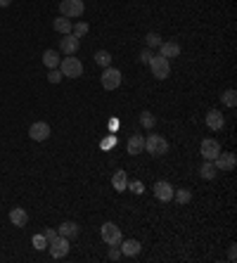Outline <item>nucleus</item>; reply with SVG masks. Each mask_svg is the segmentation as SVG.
I'll return each mask as SVG.
<instances>
[{"label": "nucleus", "mask_w": 237, "mask_h": 263, "mask_svg": "<svg viewBox=\"0 0 237 263\" xmlns=\"http://www.w3.org/2000/svg\"><path fill=\"white\" fill-rule=\"evenodd\" d=\"M57 69L62 72V76H69V78H79V76H83V64H81V60H76L74 55L64 57V60L59 62Z\"/></svg>", "instance_id": "nucleus-1"}, {"label": "nucleus", "mask_w": 237, "mask_h": 263, "mask_svg": "<svg viewBox=\"0 0 237 263\" xmlns=\"http://www.w3.org/2000/svg\"><path fill=\"white\" fill-rule=\"evenodd\" d=\"M150 69H152V76L159 78V81H164V78L171 76V64H168V60L161 57V55H154L152 60H150Z\"/></svg>", "instance_id": "nucleus-2"}, {"label": "nucleus", "mask_w": 237, "mask_h": 263, "mask_svg": "<svg viewBox=\"0 0 237 263\" xmlns=\"http://www.w3.org/2000/svg\"><path fill=\"white\" fill-rule=\"evenodd\" d=\"M145 150L152 156H164L166 152H168V143H166V138L154 133V135H150V138L145 140Z\"/></svg>", "instance_id": "nucleus-3"}, {"label": "nucleus", "mask_w": 237, "mask_h": 263, "mask_svg": "<svg viewBox=\"0 0 237 263\" xmlns=\"http://www.w3.org/2000/svg\"><path fill=\"white\" fill-rule=\"evenodd\" d=\"M59 12L67 19H74V17H81L85 12V5H83V0H62L59 2Z\"/></svg>", "instance_id": "nucleus-4"}, {"label": "nucleus", "mask_w": 237, "mask_h": 263, "mask_svg": "<svg viewBox=\"0 0 237 263\" xmlns=\"http://www.w3.org/2000/svg\"><path fill=\"white\" fill-rule=\"evenodd\" d=\"M100 235H102V239H105L107 247H118V244H121V239H123L121 230H118L114 223H105V225L100 227Z\"/></svg>", "instance_id": "nucleus-5"}, {"label": "nucleus", "mask_w": 237, "mask_h": 263, "mask_svg": "<svg viewBox=\"0 0 237 263\" xmlns=\"http://www.w3.org/2000/svg\"><path fill=\"white\" fill-rule=\"evenodd\" d=\"M47 249H50V256H52V259H64V256L69 254V239L57 235L55 239L47 242Z\"/></svg>", "instance_id": "nucleus-6"}, {"label": "nucleus", "mask_w": 237, "mask_h": 263, "mask_svg": "<svg viewBox=\"0 0 237 263\" xmlns=\"http://www.w3.org/2000/svg\"><path fill=\"white\" fill-rule=\"evenodd\" d=\"M100 81H102V88H105V90H117L118 85H121V72L114 69V67H105Z\"/></svg>", "instance_id": "nucleus-7"}, {"label": "nucleus", "mask_w": 237, "mask_h": 263, "mask_svg": "<svg viewBox=\"0 0 237 263\" xmlns=\"http://www.w3.org/2000/svg\"><path fill=\"white\" fill-rule=\"evenodd\" d=\"M213 166L218 168V171H235L237 156L233 152H218V156L213 159Z\"/></svg>", "instance_id": "nucleus-8"}, {"label": "nucleus", "mask_w": 237, "mask_h": 263, "mask_svg": "<svg viewBox=\"0 0 237 263\" xmlns=\"http://www.w3.org/2000/svg\"><path fill=\"white\" fill-rule=\"evenodd\" d=\"M50 126H47L45 121H36V123H31V128H29V135H31V140H36V143H45L47 138H50Z\"/></svg>", "instance_id": "nucleus-9"}, {"label": "nucleus", "mask_w": 237, "mask_h": 263, "mask_svg": "<svg viewBox=\"0 0 237 263\" xmlns=\"http://www.w3.org/2000/svg\"><path fill=\"white\" fill-rule=\"evenodd\" d=\"M152 192H154V197H157L159 202H171V199H173V185L166 183V180H157Z\"/></svg>", "instance_id": "nucleus-10"}, {"label": "nucleus", "mask_w": 237, "mask_h": 263, "mask_svg": "<svg viewBox=\"0 0 237 263\" xmlns=\"http://www.w3.org/2000/svg\"><path fill=\"white\" fill-rule=\"evenodd\" d=\"M79 48H81V40L74 36V34H67L64 38H59V52H64L67 57H69V55H76Z\"/></svg>", "instance_id": "nucleus-11"}, {"label": "nucleus", "mask_w": 237, "mask_h": 263, "mask_svg": "<svg viewBox=\"0 0 237 263\" xmlns=\"http://www.w3.org/2000/svg\"><path fill=\"white\" fill-rule=\"evenodd\" d=\"M199 150H201V156H204L206 161H213V159L218 156V152H221V145H218V140H213V138H204Z\"/></svg>", "instance_id": "nucleus-12"}, {"label": "nucleus", "mask_w": 237, "mask_h": 263, "mask_svg": "<svg viewBox=\"0 0 237 263\" xmlns=\"http://www.w3.org/2000/svg\"><path fill=\"white\" fill-rule=\"evenodd\" d=\"M206 126H209V131H223L225 116L218 112V109H209V114H206Z\"/></svg>", "instance_id": "nucleus-13"}, {"label": "nucleus", "mask_w": 237, "mask_h": 263, "mask_svg": "<svg viewBox=\"0 0 237 263\" xmlns=\"http://www.w3.org/2000/svg\"><path fill=\"white\" fill-rule=\"evenodd\" d=\"M126 150H128L130 156H135V154H140V152H145V138H142L140 133L130 135V138H128V145H126Z\"/></svg>", "instance_id": "nucleus-14"}, {"label": "nucleus", "mask_w": 237, "mask_h": 263, "mask_svg": "<svg viewBox=\"0 0 237 263\" xmlns=\"http://www.w3.org/2000/svg\"><path fill=\"white\" fill-rule=\"evenodd\" d=\"M118 247H121V254H123V256H138L140 249H142L138 239H121Z\"/></svg>", "instance_id": "nucleus-15"}, {"label": "nucleus", "mask_w": 237, "mask_h": 263, "mask_svg": "<svg viewBox=\"0 0 237 263\" xmlns=\"http://www.w3.org/2000/svg\"><path fill=\"white\" fill-rule=\"evenodd\" d=\"M10 221L14 227H24L26 223H29V214L24 211V209H19V206H14L10 211Z\"/></svg>", "instance_id": "nucleus-16"}, {"label": "nucleus", "mask_w": 237, "mask_h": 263, "mask_svg": "<svg viewBox=\"0 0 237 263\" xmlns=\"http://www.w3.org/2000/svg\"><path fill=\"white\" fill-rule=\"evenodd\" d=\"M159 50H161V57H166V60H173V57H178V55H180V45H178L176 40L161 43V45H159Z\"/></svg>", "instance_id": "nucleus-17"}, {"label": "nucleus", "mask_w": 237, "mask_h": 263, "mask_svg": "<svg viewBox=\"0 0 237 263\" xmlns=\"http://www.w3.org/2000/svg\"><path fill=\"white\" fill-rule=\"evenodd\" d=\"M57 235H62V237H67V239H74L79 235V225H76L74 221H64V223L57 227Z\"/></svg>", "instance_id": "nucleus-18"}, {"label": "nucleus", "mask_w": 237, "mask_h": 263, "mask_svg": "<svg viewBox=\"0 0 237 263\" xmlns=\"http://www.w3.org/2000/svg\"><path fill=\"white\" fill-rule=\"evenodd\" d=\"M59 62H62V57H59L57 50H45L43 52V64H45L47 69H57Z\"/></svg>", "instance_id": "nucleus-19"}, {"label": "nucleus", "mask_w": 237, "mask_h": 263, "mask_svg": "<svg viewBox=\"0 0 237 263\" xmlns=\"http://www.w3.org/2000/svg\"><path fill=\"white\" fill-rule=\"evenodd\" d=\"M52 29H55L57 34H62V36H67V34H71V19H67V17L59 14L57 19L52 22Z\"/></svg>", "instance_id": "nucleus-20"}, {"label": "nucleus", "mask_w": 237, "mask_h": 263, "mask_svg": "<svg viewBox=\"0 0 237 263\" xmlns=\"http://www.w3.org/2000/svg\"><path fill=\"white\" fill-rule=\"evenodd\" d=\"M112 185L117 192H126V185H128V178H126V171H117L112 176Z\"/></svg>", "instance_id": "nucleus-21"}, {"label": "nucleus", "mask_w": 237, "mask_h": 263, "mask_svg": "<svg viewBox=\"0 0 237 263\" xmlns=\"http://www.w3.org/2000/svg\"><path fill=\"white\" fill-rule=\"evenodd\" d=\"M199 173H201V178L204 180H213L216 178V173H218V168L213 166V161H204V166L199 168Z\"/></svg>", "instance_id": "nucleus-22"}, {"label": "nucleus", "mask_w": 237, "mask_h": 263, "mask_svg": "<svg viewBox=\"0 0 237 263\" xmlns=\"http://www.w3.org/2000/svg\"><path fill=\"white\" fill-rule=\"evenodd\" d=\"M95 62H97L100 67H109V64H112V55H109L107 50H97V52H95Z\"/></svg>", "instance_id": "nucleus-23"}, {"label": "nucleus", "mask_w": 237, "mask_h": 263, "mask_svg": "<svg viewBox=\"0 0 237 263\" xmlns=\"http://www.w3.org/2000/svg\"><path fill=\"white\" fill-rule=\"evenodd\" d=\"M173 197H176L178 204H188L190 199H192V192L183 188V190H173Z\"/></svg>", "instance_id": "nucleus-24"}, {"label": "nucleus", "mask_w": 237, "mask_h": 263, "mask_svg": "<svg viewBox=\"0 0 237 263\" xmlns=\"http://www.w3.org/2000/svg\"><path fill=\"white\" fill-rule=\"evenodd\" d=\"M221 100H223L225 107H235L237 105V93L235 90H225L223 95H221Z\"/></svg>", "instance_id": "nucleus-25"}, {"label": "nucleus", "mask_w": 237, "mask_h": 263, "mask_svg": "<svg viewBox=\"0 0 237 263\" xmlns=\"http://www.w3.org/2000/svg\"><path fill=\"white\" fill-rule=\"evenodd\" d=\"M71 34L76 38H83L85 34H88V24L85 22H79V24H71Z\"/></svg>", "instance_id": "nucleus-26"}, {"label": "nucleus", "mask_w": 237, "mask_h": 263, "mask_svg": "<svg viewBox=\"0 0 237 263\" xmlns=\"http://www.w3.org/2000/svg\"><path fill=\"white\" fill-rule=\"evenodd\" d=\"M140 123L145 126V128H154V126H157V119H154L150 112H142V114H140Z\"/></svg>", "instance_id": "nucleus-27"}, {"label": "nucleus", "mask_w": 237, "mask_h": 263, "mask_svg": "<svg viewBox=\"0 0 237 263\" xmlns=\"http://www.w3.org/2000/svg\"><path fill=\"white\" fill-rule=\"evenodd\" d=\"M31 244H34V249H38V251L47 249V239H45V235H34Z\"/></svg>", "instance_id": "nucleus-28"}, {"label": "nucleus", "mask_w": 237, "mask_h": 263, "mask_svg": "<svg viewBox=\"0 0 237 263\" xmlns=\"http://www.w3.org/2000/svg\"><path fill=\"white\" fill-rule=\"evenodd\" d=\"M145 40H147V45H150V48H159V45H161V43H164V40H161V36H159V34H147V36H145Z\"/></svg>", "instance_id": "nucleus-29"}, {"label": "nucleus", "mask_w": 237, "mask_h": 263, "mask_svg": "<svg viewBox=\"0 0 237 263\" xmlns=\"http://www.w3.org/2000/svg\"><path fill=\"white\" fill-rule=\"evenodd\" d=\"M126 190H130L133 194H142V192H145V185H142L140 180H133V183L126 185Z\"/></svg>", "instance_id": "nucleus-30"}, {"label": "nucleus", "mask_w": 237, "mask_h": 263, "mask_svg": "<svg viewBox=\"0 0 237 263\" xmlns=\"http://www.w3.org/2000/svg\"><path fill=\"white\" fill-rule=\"evenodd\" d=\"M62 78H64V76H62L59 69H50V72H47V81H50V83H59Z\"/></svg>", "instance_id": "nucleus-31"}, {"label": "nucleus", "mask_w": 237, "mask_h": 263, "mask_svg": "<svg viewBox=\"0 0 237 263\" xmlns=\"http://www.w3.org/2000/svg\"><path fill=\"white\" fill-rule=\"evenodd\" d=\"M152 57H154L152 50H142V52H140V62H142V64H150V60H152Z\"/></svg>", "instance_id": "nucleus-32"}, {"label": "nucleus", "mask_w": 237, "mask_h": 263, "mask_svg": "<svg viewBox=\"0 0 237 263\" xmlns=\"http://www.w3.org/2000/svg\"><path fill=\"white\" fill-rule=\"evenodd\" d=\"M109 259H112V261H118V259H121V251H118L117 247H109Z\"/></svg>", "instance_id": "nucleus-33"}, {"label": "nucleus", "mask_w": 237, "mask_h": 263, "mask_svg": "<svg viewBox=\"0 0 237 263\" xmlns=\"http://www.w3.org/2000/svg\"><path fill=\"white\" fill-rule=\"evenodd\" d=\"M43 235H45V239H47V242H50V239H55V237H57V230H52V227H47V230H45V232H43Z\"/></svg>", "instance_id": "nucleus-34"}, {"label": "nucleus", "mask_w": 237, "mask_h": 263, "mask_svg": "<svg viewBox=\"0 0 237 263\" xmlns=\"http://www.w3.org/2000/svg\"><path fill=\"white\" fill-rule=\"evenodd\" d=\"M114 143H117V138H109V140H105V143H102V147H105V150H109V147H114Z\"/></svg>", "instance_id": "nucleus-35"}, {"label": "nucleus", "mask_w": 237, "mask_h": 263, "mask_svg": "<svg viewBox=\"0 0 237 263\" xmlns=\"http://www.w3.org/2000/svg\"><path fill=\"white\" fill-rule=\"evenodd\" d=\"M235 256H237V251H235V244H230V251H228V259H230V261H235Z\"/></svg>", "instance_id": "nucleus-36"}, {"label": "nucleus", "mask_w": 237, "mask_h": 263, "mask_svg": "<svg viewBox=\"0 0 237 263\" xmlns=\"http://www.w3.org/2000/svg\"><path fill=\"white\" fill-rule=\"evenodd\" d=\"M10 2H12V0H0V7H7Z\"/></svg>", "instance_id": "nucleus-37"}]
</instances>
